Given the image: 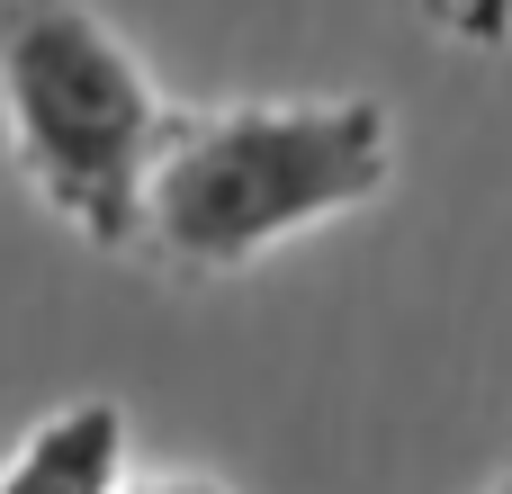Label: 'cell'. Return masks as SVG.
Returning <instances> with one entry per match:
<instances>
[{"mask_svg":"<svg viewBox=\"0 0 512 494\" xmlns=\"http://www.w3.org/2000/svg\"><path fill=\"white\" fill-rule=\"evenodd\" d=\"M387 180H396V117L378 99H243L171 126L144 243L198 279L252 270L288 234L369 207Z\"/></svg>","mask_w":512,"mask_h":494,"instance_id":"6da1fadb","label":"cell"},{"mask_svg":"<svg viewBox=\"0 0 512 494\" xmlns=\"http://www.w3.org/2000/svg\"><path fill=\"white\" fill-rule=\"evenodd\" d=\"M0 117L27 189L99 252L144 243L153 171L180 117H162L144 63L90 0H0Z\"/></svg>","mask_w":512,"mask_h":494,"instance_id":"7a4b0ae2","label":"cell"},{"mask_svg":"<svg viewBox=\"0 0 512 494\" xmlns=\"http://www.w3.org/2000/svg\"><path fill=\"white\" fill-rule=\"evenodd\" d=\"M0 494H126V414L99 396L45 414L0 468Z\"/></svg>","mask_w":512,"mask_h":494,"instance_id":"3957f363","label":"cell"},{"mask_svg":"<svg viewBox=\"0 0 512 494\" xmlns=\"http://www.w3.org/2000/svg\"><path fill=\"white\" fill-rule=\"evenodd\" d=\"M126 494H225L216 477H153V486H126Z\"/></svg>","mask_w":512,"mask_h":494,"instance_id":"277c9868","label":"cell"},{"mask_svg":"<svg viewBox=\"0 0 512 494\" xmlns=\"http://www.w3.org/2000/svg\"><path fill=\"white\" fill-rule=\"evenodd\" d=\"M495 494H512V477H504V486H495Z\"/></svg>","mask_w":512,"mask_h":494,"instance_id":"5b68a950","label":"cell"}]
</instances>
